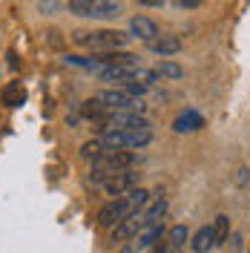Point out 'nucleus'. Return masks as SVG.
Returning <instances> with one entry per match:
<instances>
[{"mask_svg":"<svg viewBox=\"0 0 250 253\" xmlns=\"http://www.w3.org/2000/svg\"><path fill=\"white\" fill-rule=\"evenodd\" d=\"M150 193L144 187H135V190H129L126 196H121V199H112V202H107V205L98 210V224L101 227H118L121 221H126L129 216H135V213H141L144 207L150 205Z\"/></svg>","mask_w":250,"mask_h":253,"instance_id":"1","label":"nucleus"},{"mask_svg":"<svg viewBox=\"0 0 250 253\" xmlns=\"http://www.w3.org/2000/svg\"><path fill=\"white\" fill-rule=\"evenodd\" d=\"M72 41L78 46H86L92 52H124L129 43V35L118 29H98V32H75Z\"/></svg>","mask_w":250,"mask_h":253,"instance_id":"2","label":"nucleus"},{"mask_svg":"<svg viewBox=\"0 0 250 253\" xmlns=\"http://www.w3.org/2000/svg\"><path fill=\"white\" fill-rule=\"evenodd\" d=\"M95 101L107 110V115H110V112H132V115H141V112L147 110V104H144L141 98L126 95V92H121V89H104V92L95 95Z\"/></svg>","mask_w":250,"mask_h":253,"instance_id":"3","label":"nucleus"},{"mask_svg":"<svg viewBox=\"0 0 250 253\" xmlns=\"http://www.w3.org/2000/svg\"><path fill=\"white\" fill-rule=\"evenodd\" d=\"M101 141L107 144V150H144L147 144L153 141V132L150 129H129V132H107V135H98Z\"/></svg>","mask_w":250,"mask_h":253,"instance_id":"4","label":"nucleus"},{"mask_svg":"<svg viewBox=\"0 0 250 253\" xmlns=\"http://www.w3.org/2000/svg\"><path fill=\"white\" fill-rule=\"evenodd\" d=\"M167 236V227H164V221H156V224H150V227H144L135 239H129L124 248H121V253H147L153 251L161 239Z\"/></svg>","mask_w":250,"mask_h":253,"instance_id":"5","label":"nucleus"},{"mask_svg":"<svg viewBox=\"0 0 250 253\" xmlns=\"http://www.w3.org/2000/svg\"><path fill=\"white\" fill-rule=\"evenodd\" d=\"M138 178L141 173H132V170H124V173H112L101 187L107 190L110 196H115V199H121V196H126L129 190H135L138 187Z\"/></svg>","mask_w":250,"mask_h":253,"instance_id":"6","label":"nucleus"},{"mask_svg":"<svg viewBox=\"0 0 250 253\" xmlns=\"http://www.w3.org/2000/svg\"><path fill=\"white\" fill-rule=\"evenodd\" d=\"M129 38H138V41H147L150 43V41L158 38V23L147 15H135L129 20Z\"/></svg>","mask_w":250,"mask_h":253,"instance_id":"7","label":"nucleus"},{"mask_svg":"<svg viewBox=\"0 0 250 253\" xmlns=\"http://www.w3.org/2000/svg\"><path fill=\"white\" fill-rule=\"evenodd\" d=\"M147 46H150V52H153V55L167 58V55H178L184 43H181V38H178V35H158L156 41H150Z\"/></svg>","mask_w":250,"mask_h":253,"instance_id":"8","label":"nucleus"},{"mask_svg":"<svg viewBox=\"0 0 250 253\" xmlns=\"http://www.w3.org/2000/svg\"><path fill=\"white\" fill-rule=\"evenodd\" d=\"M164 213H167V199H164V193L156 196V199H150V205L141 210V221H144V227H150V224H156V221L164 219Z\"/></svg>","mask_w":250,"mask_h":253,"instance_id":"9","label":"nucleus"},{"mask_svg":"<svg viewBox=\"0 0 250 253\" xmlns=\"http://www.w3.org/2000/svg\"><path fill=\"white\" fill-rule=\"evenodd\" d=\"M216 248V242H213V230L210 227H199L193 236H190V251L193 253H207Z\"/></svg>","mask_w":250,"mask_h":253,"instance_id":"10","label":"nucleus"},{"mask_svg":"<svg viewBox=\"0 0 250 253\" xmlns=\"http://www.w3.org/2000/svg\"><path fill=\"white\" fill-rule=\"evenodd\" d=\"M121 15V3H112V0H92V20H110V17Z\"/></svg>","mask_w":250,"mask_h":253,"instance_id":"11","label":"nucleus"},{"mask_svg":"<svg viewBox=\"0 0 250 253\" xmlns=\"http://www.w3.org/2000/svg\"><path fill=\"white\" fill-rule=\"evenodd\" d=\"M199 126H204V118L199 115V112L187 110L184 115H178V118H175V124H172V129H175V132H196Z\"/></svg>","mask_w":250,"mask_h":253,"instance_id":"12","label":"nucleus"},{"mask_svg":"<svg viewBox=\"0 0 250 253\" xmlns=\"http://www.w3.org/2000/svg\"><path fill=\"white\" fill-rule=\"evenodd\" d=\"M187 242H190V230L184 227V224H175V227L167 230V248H170L172 253H178Z\"/></svg>","mask_w":250,"mask_h":253,"instance_id":"13","label":"nucleus"},{"mask_svg":"<svg viewBox=\"0 0 250 253\" xmlns=\"http://www.w3.org/2000/svg\"><path fill=\"white\" fill-rule=\"evenodd\" d=\"M107 153H110V150H107V144L101 141V138H92V141H86L81 147V158H86V161H92V164L98 158H104Z\"/></svg>","mask_w":250,"mask_h":253,"instance_id":"14","label":"nucleus"},{"mask_svg":"<svg viewBox=\"0 0 250 253\" xmlns=\"http://www.w3.org/2000/svg\"><path fill=\"white\" fill-rule=\"evenodd\" d=\"M210 230H213V242H216V248L224 245V242L230 239V219H227V216H216L213 224H210Z\"/></svg>","mask_w":250,"mask_h":253,"instance_id":"15","label":"nucleus"},{"mask_svg":"<svg viewBox=\"0 0 250 253\" xmlns=\"http://www.w3.org/2000/svg\"><path fill=\"white\" fill-rule=\"evenodd\" d=\"M156 75L158 78H170V81H178L181 75H184V69L178 66V63H172V61H161L156 66Z\"/></svg>","mask_w":250,"mask_h":253,"instance_id":"16","label":"nucleus"},{"mask_svg":"<svg viewBox=\"0 0 250 253\" xmlns=\"http://www.w3.org/2000/svg\"><path fill=\"white\" fill-rule=\"evenodd\" d=\"M23 98H26V92H23V86H20V84H12V86H6V89H3V101H6L9 107L23 104Z\"/></svg>","mask_w":250,"mask_h":253,"instance_id":"17","label":"nucleus"},{"mask_svg":"<svg viewBox=\"0 0 250 253\" xmlns=\"http://www.w3.org/2000/svg\"><path fill=\"white\" fill-rule=\"evenodd\" d=\"M38 9H41L43 15H55L58 9H63V3H55V0H49V3H38Z\"/></svg>","mask_w":250,"mask_h":253,"instance_id":"18","label":"nucleus"},{"mask_svg":"<svg viewBox=\"0 0 250 253\" xmlns=\"http://www.w3.org/2000/svg\"><path fill=\"white\" fill-rule=\"evenodd\" d=\"M175 6H178V9H199L202 3H199V0H175Z\"/></svg>","mask_w":250,"mask_h":253,"instance_id":"19","label":"nucleus"},{"mask_svg":"<svg viewBox=\"0 0 250 253\" xmlns=\"http://www.w3.org/2000/svg\"><path fill=\"white\" fill-rule=\"evenodd\" d=\"M236 181H239V184H245V181H248V170H245V167L239 170V175H236Z\"/></svg>","mask_w":250,"mask_h":253,"instance_id":"20","label":"nucleus"}]
</instances>
